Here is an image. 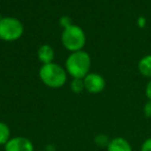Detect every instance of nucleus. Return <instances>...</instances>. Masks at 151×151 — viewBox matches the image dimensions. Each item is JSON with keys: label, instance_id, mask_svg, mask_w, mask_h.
Instances as JSON below:
<instances>
[{"label": "nucleus", "instance_id": "obj_1", "mask_svg": "<svg viewBox=\"0 0 151 151\" xmlns=\"http://www.w3.org/2000/svg\"><path fill=\"white\" fill-rule=\"evenodd\" d=\"M91 58L84 50L71 52L65 61V70L73 78L84 79L90 73Z\"/></svg>", "mask_w": 151, "mask_h": 151}, {"label": "nucleus", "instance_id": "obj_2", "mask_svg": "<svg viewBox=\"0 0 151 151\" xmlns=\"http://www.w3.org/2000/svg\"><path fill=\"white\" fill-rule=\"evenodd\" d=\"M38 74L42 83L51 88H62L67 80L66 70L54 62L42 65Z\"/></svg>", "mask_w": 151, "mask_h": 151}, {"label": "nucleus", "instance_id": "obj_3", "mask_svg": "<svg viewBox=\"0 0 151 151\" xmlns=\"http://www.w3.org/2000/svg\"><path fill=\"white\" fill-rule=\"evenodd\" d=\"M61 41L67 50L71 52L82 50L86 43V35L81 27L71 25L63 30L61 34Z\"/></svg>", "mask_w": 151, "mask_h": 151}, {"label": "nucleus", "instance_id": "obj_4", "mask_svg": "<svg viewBox=\"0 0 151 151\" xmlns=\"http://www.w3.org/2000/svg\"><path fill=\"white\" fill-rule=\"evenodd\" d=\"M24 33V26L16 18L5 17L0 19V39L3 41H16Z\"/></svg>", "mask_w": 151, "mask_h": 151}, {"label": "nucleus", "instance_id": "obj_5", "mask_svg": "<svg viewBox=\"0 0 151 151\" xmlns=\"http://www.w3.org/2000/svg\"><path fill=\"white\" fill-rule=\"evenodd\" d=\"M83 81H84L85 91L93 95L101 93L106 88V80L101 74L89 73L83 79Z\"/></svg>", "mask_w": 151, "mask_h": 151}, {"label": "nucleus", "instance_id": "obj_6", "mask_svg": "<svg viewBox=\"0 0 151 151\" xmlns=\"http://www.w3.org/2000/svg\"><path fill=\"white\" fill-rule=\"evenodd\" d=\"M4 151H34V145L28 138L18 136L10 138L4 146Z\"/></svg>", "mask_w": 151, "mask_h": 151}, {"label": "nucleus", "instance_id": "obj_7", "mask_svg": "<svg viewBox=\"0 0 151 151\" xmlns=\"http://www.w3.org/2000/svg\"><path fill=\"white\" fill-rule=\"evenodd\" d=\"M37 58L42 63V65L53 63L55 58V52L53 47L49 44H42L37 50Z\"/></svg>", "mask_w": 151, "mask_h": 151}, {"label": "nucleus", "instance_id": "obj_8", "mask_svg": "<svg viewBox=\"0 0 151 151\" xmlns=\"http://www.w3.org/2000/svg\"><path fill=\"white\" fill-rule=\"evenodd\" d=\"M107 151H133V147L126 139L117 137L110 141Z\"/></svg>", "mask_w": 151, "mask_h": 151}, {"label": "nucleus", "instance_id": "obj_9", "mask_svg": "<svg viewBox=\"0 0 151 151\" xmlns=\"http://www.w3.org/2000/svg\"><path fill=\"white\" fill-rule=\"evenodd\" d=\"M138 70L144 76L151 79V55L143 57L138 63Z\"/></svg>", "mask_w": 151, "mask_h": 151}, {"label": "nucleus", "instance_id": "obj_10", "mask_svg": "<svg viewBox=\"0 0 151 151\" xmlns=\"http://www.w3.org/2000/svg\"><path fill=\"white\" fill-rule=\"evenodd\" d=\"M10 140V129L5 122L0 121V146H5Z\"/></svg>", "mask_w": 151, "mask_h": 151}, {"label": "nucleus", "instance_id": "obj_11", "mask_svg": "<svg viewBox=\"0 0 151 151\" xmlns=\"http://www.w3.org/2000/svg\"><path fill=\"white\" fill-rule=\"evenodd\" d=\"M71 90L73 93H82V91L85 90L84 81H83V79H80V78H74L71 82Z\"/></svg>", "mask_w": 151, "mask_h": 151}, {"label": "nucleus", "instance_id": "obj_12", "mask_svg": "<svg viewBox=\"0 0 151 151\" xmlns=\"http://www.w3.org/2000/svg\"><path fill=\"white\" fill-rule=\"evenodd\" d=\"M110 141L111 140L108 138V136H106L105 134H98L95 137V144L99 147H108Z\"/></svg>", "mask_w": 151, "mask_h": 151}, {"label": "nucleus", "instance_id": "obj_13", "mask_svg": "<svg viewBox=\"0 0 151 151\" xmlns=\"http://www.w3.org/2000/svg\"><path fill=\"white\" fill-rule=\"evenodd\" d=\"M59 22H60V25L64 29L67 28V27H69V26H71V25H74L71 19L69 18V17H67V16L61 17V19H60V21H59Z\"/></svg>", "mask_w": 151, "mask_h": 151}, {"label": "nucleus", "instance_id": "obj_14", "mask_svg": "<svg viewBox=\"0 0 151 151\" xmlns=\"http://www.w3.org/2000/svg\"><path fill=\"white\" fill-rule=\"evenodd\" d=\"M143 113L147 118H151V100H148L143 106Z\"/></svg>", "mask_w": 151, "mask_h": 151}, {"label": "nucleus", "instance_id": "obj_15", "mask_svg": "<svg viewBox=\"0 0 151 151\" xmlns=\"http://www.w3.org/2000/svg\"><path fill=\"white\" fill-rule=\"evenodd\" d=\"M140 151H151V138H148L142 143Z\"/></svg>", "mask_w": 151, "mask_h": 151}, {"label": "nucleus", "instance_id": "obj_16", "mask_svg": "<svg viewBox=\"0 0 151 151\" xmlns=\"http://www.w3.org/2000/svg\"><path fill=\"white\" fill-rule=\"evenodd\" d=\"M145 96L147 97L148 100H151V79L148 81V83L146 84L145 88Z\"/></svg>", "mask_w": 151, "mask_h": 151}, {"label": "nucleus", "instance_id": "obj_17", "mask_svg": "<svg viewBox=\"0 0 151 151\" xmlns=\"http://www.w3.org/2000/svg\"><path fill=\"white\" fill-rule=\"evenodd\" d=\"M138 25H139L140 28H144L146 25V19L143 18V17H140V18L138 19Z\"/></svg>", "mask_w": 151, "mask_h": 151}, {"label": "nucleus", "instance_id": "obj_18", "mask_svg": "<svg viewBox=\"0 0 151 151\" xmlns=\"http://www.w3.org/2000/svg\"><path fill=\"white\" fill-rule=\"evenodd\" d=\"M42 151H46V150H42Z\"/></svg>", "mask_w": 151, "mask_h": 151}]
</instances>
